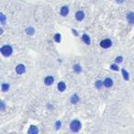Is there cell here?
<instances>
[{"label": "cell", "instance_id": "1", "mask_svg": "<svg viewBox=\"0 0 134 134\" xmlns=\"http://www.w3.org/2000/svg\"><path fill=\"white\" fill-rule=\"evenodd\" d=\"M70 128H71V129H72V131L74 132H77L80 130L81 129V123L79 120H73L72 122H71V124H70Z\"/></svg>", "mask_w": 134, "mask_h": 134}, {"label": "cell", "instance_id": "2", "mask_svg": "<svg viewBox=\"0 0 134 134\" xmlns=\"http://www.w3.org/2000/svg\"><path fill=\"white\" fill-rule=\"evenodd\" d=\"M1 52L4 56H10L12 54V48L9 45H5L1 48Z\"/></svg>", "mask_w": 134, "mask_h": 134}, {"label": "cell", "instance_id": "3", "mask_svg": "<svg viewBox=\"0 0 134 134\" xmlns=\"http://www.w3.org/2000/svg\"><path fill=\"white\" fill-rule=\"evenodd\" d=\"M111 44H112V42H111V40H108V39H106V40H102L101 42H100V45H101V47H103V48H109L110 46H111Z\"/></svg>", "mask_w": 134, "mask_h": 134}, {"label": "cell", "instance_id": "4", "mask_svg": "<svg viewBox=\"0 0 134 134\" xmlns=\"http://www.w3.org/2000/svg\"><path fill=\"white\" fill-rule=\"evenodd\" d=\"M25 66L23 64H19L16 67V72L19 74V75H22L25 73Z\"/></svg>", "mask_w": 134, "mask_h": 134}, {"label": "cell", "instance_id": "5", "mask_svg": "<svg viewBox=\"0 0 134 134\" xmlns=\"http://www.w3.org/2000/svg\"><path fill=\"white\" fill-rule=\"evenodd\" d=\"M84 18H85V13H84L83 11H77L76 12V14H75V19H77L78 21L83 20Z\"/></svg>", "mask_w": 134, "mask_h": 134}, {"label": "cell", "instance_id": "6", "mask_svg": "<svg viewBox=\"0 0 134 134\" xmlns=\"http://www.w3.org/2000/svg\"><path fill=\"white\" fill-rule=\"evenodd\" d=\"M53 82H54V78L52 77V76H47V77L45 78V80H44V83H45V85H47V86H51Z\"/></svg>", "mask_w": 134, "mask_h": 134}, {"label": "cell", "instance_id": "7", "mask_svg": "<svg viewBox=\"0 0 134 134\" xmlns=\"http://www.w3.org/2000/svg\"><path fill=\"white\" fill-rule=\"evenodd\" d=\"M38 132H39V129L34 125L30 126V128L29 129V134H38Z\"/></svg>", "mask_w": 134, "mask_h": 134}, {"label": "cell", "instance_id": "8", "mask_svg": "<svg viewBox=\"0 0 134 134\" xmlns=\"http://www.w3.org/2000/svg\"><path fill=\"white\" fill-rule=\"evenodd\" d=\"M113 85V81L112 79H110V78H107V79H105L104 81V86L106 87H111Z\"/></svg>", "mask_w": 134, "mask_h": 134}, {"label": "cell", "instance_id": "9", "mask_svg": "<svg viewBox=\"0 0 134 134\" xmlns=\"http://www.w3.org/2000/svg\"><path fill=\"white\" fill-rule=\"evenodd\" d=\"M68 13H69V8H67V7H62V8H61V15H62V16H63V17L67 16Z\"/></svg>", "mask_w": 134, "mask_h": 134}, {"label": "cell", "instance_id": "10", "mask_svg": "<svg viewBox=\"0 0 134 134\" xmlns=\"http://www.w3.org/2000/svg\"><path fill=\"white\" fill-rule=\"evenodd\" d=\"M82 39H83L84 42L86 43V44H87V45H89V44H90V38H89L88 35L84 34L83 37H82Z\"/></svg>", "mask_w": 134, "mask_h": 134}, {"label": "cell", "instance_id": "11", "mask_svg": "<svg viewBox=\"0 0 134 134\" xmlns=\"http://www.w3.org/2000/svg\"><path fill=\"white\" fill-rule=\"evenodd\" d=\"M65 88H66V86H65V84L63 83V82H60V83L58 84V89H59L61 92L64 91Z\"/></svg>", "mask_w": 134, "mask_h": 134}, {"label": "cell", "instance_id": "12", "mask_svg": "<svg viewBox=\"0 0 134 134\" xmlns=\"http://www.w3.org/2000/svg\"><path fill=\"white\" fill-rule=\"evenodd\" d=\"M127 19L129 20V23H134V13H129L127 16Z\"/></svg>", "mask_w": 134, "mask_h": 134}, {"label": "cell", "instance_id": "13", "mask_svg": "<svg viewBox=\"0 0 134 134\" xmlns=\"http://www.w3.org/2000/svg\"><path fill=\"white\" fill-rule=\"evenodd\" d=\"M78 101H79V97H78L77 95H74V96L71 97V102H72L73 104H76Z\"/></svg>", "mask_w": 134, "mask_h": 134}, {"label": "cell", "instance_id": "14", "mask_svg": "<svg viewBox=\"0 0 134 134\" xmlns=\"http://www.w3.org/2000/svg\"><path fill=\"white\" fill-rule=\"evenodd\" d=\"M122 74H123L124 79H125V80H129V74H128V72L123 69V70H122Z\"/></svg>", "mask_w": 134, "mask_h": 134}, {"label": "cell", "instance_id": "15", "mask_svg": "<svg viewBox=\"0 0 134 134\" xmlns=\"http://www.w3.org/2000/svg\"><path fill=\"white\" fill-rule=\"evenodd\" d=\"M103 84H104V82H102V81H97L96 82V87H97V88L99 89Z\"/></svg>", "mask_w": 134, "mask_h": 134}, {"label": "cell", "instance_id": "16", "mask_svg": "<svg viewBox=\"0 0 134 134\" xmlns=\"http://www.w3.org/2000/svg\"><path fill=\"white\" fill-rule=\"evenodd\" d=\"M54 40H55L56 42H60V40H61V35L55 34V36H54Z\"/></svg>", "mask_w": 134, "mask_h": 134}, {"label": "cell", "instance_id": "17", "mask_svg": "<svg viewBox=\"0 0 134 134\" xmlns=\"http://www.w3.org/2000/svg\"><path fill=\"white\" fill-rule=\"evenodd\" d=\"M8 88H9V86H8V84H3L2 85L3 91H7V90H8Z\"/></svg>", "mask_w": 134, "mask_h": 134}, {"label": "cell", "instance_id": "18", "mask_svg": "<svg viewBox=\"0 0 134 134\" xmlns=\"http://www.w3.org/2000/svg\"><path fill=\"white\" fill-rule=\"evenodd\" d=\"M27 33L28 34H33V33H34V29H32V28L27 29Z\"/></svg>", "mask_w": 134, "mask_h": 134}, {"label": "cell", "instance_id": "19", "mask_svg": "<svg viewBox=\"0 0 134 134\" xmlns=\"http://www.w3.org/2000/svg\"><path fill=\"white\" fill-rule=\"evenodd\" d=\"M0 18H1V22H2V24H5V19H6V17L4 14H1L0 15Z\"/></svg>", "mask_w": 134, "mask_h": 134}, {"label": "cell", "instance_id": "20", "mask_svg": "<svg viewBox=\"0 0 134 134\" xmlns=\"http://www.w3.org/2000/svg\"><path fill=\"white\" fill-rule=\"evenodd\" d=\"M74 69L75 70V71H76V72H79V71H81V67L79 66V65H75V66H74Z\"/></svg>", "mask_w": 134, "mask_h": 134}, {"label": "cell", "instance_id": "21", "mask_svg": "<svg viewBox=\"0 0 134 134\" xmlns=\"http://www.w3.org/2000/svg\"><path fill=\"white\" fill-rule=\"evenodd\" d=\"M122 59H123V58H122L121 56L118 57V58L116 59V62H122Z\"/></svg>", "mask_w": 134, "mask_h": 134}, {"label": "cell", "instance_id": "22", "mask_svg": "<svg viewBox=\"0 0 134 134\" xmlns=\"http://www.w3.org/2000/svg\"><path fill=\"white\" fill-rule=\"evenodd\" d=\"M111 69L115 70V71H118V67L117 66V65L113 64V65H111Z\"/></svg>", "mask_w": 134, "mask_h": 134}, {"label": "cell", "instance_id": "23", "mask_svg": "<svg viewBox=\"0 0 134 134\" xmlns=\"http://www.w3.org/2000/svg\"><path fill=\"white\" fill-rule=\"evenodd\" d=\"M60 127H61V122H60V121H57V123H56V129H60Z\"/></svg>", "mask_w": 134, "mask_h": 134}, {"label": "cell", "instance_id": "24", "mask_svg": "<svg viewBox=\"0 0 134 134\" xmlns=\"http://www.w3.org/2000/svg\"><path fill=\"white\" fill-rule=\"evenodd\" d=\"M4 107H5V104H4V102H2V107H1V109H4Z\"/></svg>", "mask_w": 134, "mask_h": 134}, {"label": "cell", "instance_id": "25", "mask_svg": "<svg viewBox=\"0 0 134 134\" xmlns=\"http://www.w3.org/2000/svg\"><path fill=\"white\" fill-rule=\"evenodd\" d=\"M122 1H123V0H117V2H118V3H122Z\"/></svg>", "mask_w": 134, "mask_h": 134}]
</instances>
